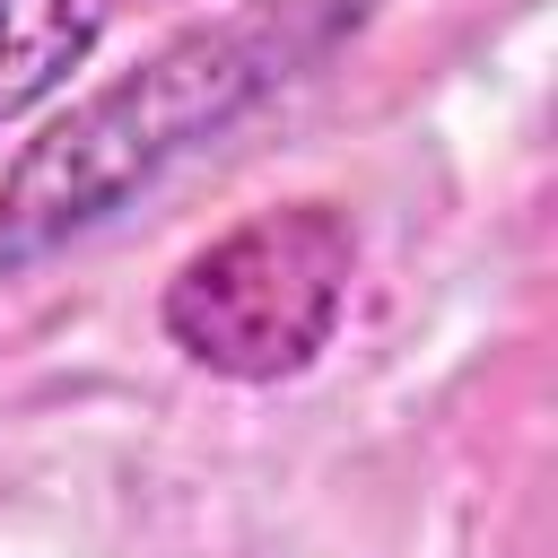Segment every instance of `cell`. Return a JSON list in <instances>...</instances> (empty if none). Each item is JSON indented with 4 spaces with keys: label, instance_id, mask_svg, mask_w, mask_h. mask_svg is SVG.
<instances>
[{
    "label": "cell",
    "instance_id": "cell-1",
    "mask_svg": "<svg viewBox=\"0 0 558 558\" xmlns=\"http://www.w3.org/2000/svg\"><path fill=\"white\" fill-rule=\"evenodd\" d=\"M357 17H366V0H244L209 26L166 35L122 78L87 87L0 174V279H26L61 244L122 218L183 157L227 140L253 105H270L279 87L323 70L357 35Z\"/></svg>",
    "mask_w": 558,
    "mask_h": 558
},
{
    "label": "cell",
    "instance_id": "cell-2",
    "mask_svg": "<svg viewBox=\"0 0 558 558\" xmlns=\"http://www.w3.org/2000/svg\"><path fill=\"white\" fill-rule=\"evenodd\" d=\"M349 279H357V227L331 201H279L209 235L166 279L157 323L192 366L227 384H279L331 349Z\"/></svg>",
    "mask_w": 558,
    "mask_h": 558
},
{
    "label": "cell",
    "instance_id": "cell-3",
    "mask_svg": "<svg viewBox=\"0 0 558 558\" xmlns=\"http://www.w3.org/2000/svg\"><path fill=\"white\" fill-rule=\"evenodd\" d=\"M113 17L122 0H0V131L26 122L44 96H61Z\"/></svg>",
    "mask_w": 558,
    "mask_h": 558
}]
</instances>
